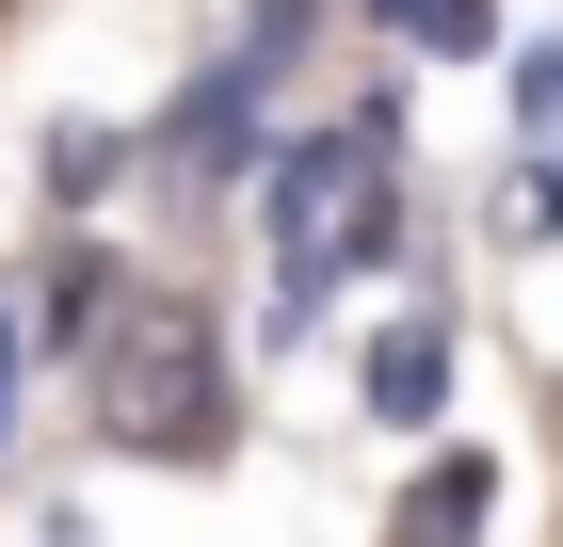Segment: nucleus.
<instances>
[{
	"label": "nucleus",
	"instance_id": "1",
	"mask_svg": "<svg viewBox=\"0 0 563 547\" xmlns=\"http://www.w3.org/2000/svg\"><path fill=\"white\" fill-rule=\"evenodd\" d=\"M97 419L130 435V451H210L225 435V354H210V322L177 291L113 306V338H97Z\"/></svg>",
	"mask_w": 563,
	"mask_h": 547
},
{
	"label": "nucleus",
	"instance_id": "2",
	"mask_svg": "<svg viewBox=\"0 0 563 547\" xmlns=\"http://www.w3.org/2000/svg\"><path fill=\"white\" fill-rule=\"evenodd\" d=\"M387 242V129H322L274 162V258H290V291H322L339 258Z\"/></svg>",
	"mask_w": 563,
	"mask_h": 547
},
{
	"label": "nucleus",
	"instance_id": "3",
	"mask_svg": "<svg viewBox=\"0 0 563 547\" xmlns=\"http://www.w3.org/2000/svg\"><path fill=\"white\" fill-rule=\"evenodd\" d=\"M483 483H499V467H483V451H434V467H419V500H402V532H387V547H467V532H483Z\"/></svg>",
	"mask_w": 563,
	"mask_h": 547
},
{
	"label": "nucleus",
	"instance_id": "4",
	"mask_svg": "<svg viewBox=\"0 0 563 547\" xmlns=\"http://www.w3.org/2000/svg\"><path fill=\"white\" fill-rule=\"evenodd\" d=\"M434 386H451V338H434V322L371 338V403H387V419H434Z\"/></svg>",
	"mask_w": 563,
	"mask_h": 547
},
{
	"label": "nucleus",
	"instance_id": "5",
	"mask_svg": "<svg viewBox=\"0 0 563 547\" xmlns=\"http://www.w3.org/2000/svg\"><path fill=\"white\" fill-rule=\"evenodd\" d=\"M371 17H402L419 48H467V33H483V0H371Z\"/></svg>",
	"mask_w": 563,
	"mask_h": 547
},
{
	"label": "nucleus",
	"instance_id": "6",
	"mask_svg": "<svg viewBox=\"0 0 563 547\" xmlns=\"http://www.w3.org/2000/svg\"><path fill=\"white\" fill-rule=\"evenodd\" d=\"M0 386H16V354H0Z\"/></svg>",
	"mask_w": 563,
	"mask_h": 547
},
{
	"label": "nucleus",
	"instance_id": "7",
	"mask_svg": "<svg viewBox=\"0 0 563 547\" xmlns=\"http://www.w3.org/2000/svg\"><path fill=\"white\" fill-rule=\"evenodd\" d=\"M0 17H16V0H0Z\"/></svg>",
	"mask_w": 563,
	"mask_h": 547
}]
</instances>
